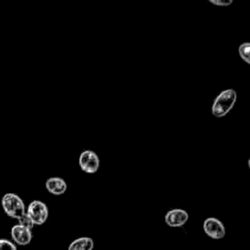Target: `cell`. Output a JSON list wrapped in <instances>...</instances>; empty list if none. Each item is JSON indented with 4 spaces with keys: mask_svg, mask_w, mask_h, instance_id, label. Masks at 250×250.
Returning <instances> with one entry per match:
<instances>
[{
    "mask_svg": "<svg viewBox=\"0 0 250 250\" xmlns=\"http://www.w3.org/2000/svg\"><path fill=\"white\" fill-rule=\"evenodd\" d=\"M236 99H237V94L235 90L230 88L223 90L215 98L212 104V106H211L212 114L217 118L224 117L232 109L236 102Z\"/></svg>",
    "mask_w": 250,
    "mask_h": 250,
    "instance_id": "6da1fadb",
    "label": "cell"
},
{
    "mask_svg": "<svg viewBox=\"0 0 250 250\" xmlns=\"http://www.w3.org/2000/svg\"><path fill=\"white\" fill-rule=\"evenodd\" d=\"M1 205L7 216L19 219L25 213V206L22 199L14 192H7L1 199Z\"/></svg>",
    "mask_w": 250,
    "mask_h": 250,
    "instance_id": "7a4b0ae2",
    "label": "cell"
},
{
    "mask_svg": "<svg viewBox=\"0 0 250 250\" xmlns=\"http://www.w3.org/2000/svg\"><path fill=\"white\" fill-rule=\"evenodd\" d=\"M26 214L32 220L34 226L35 225H43L49 216V210L47 205L41 200H33L31 201L28 206L27 210H25Z\"/></svg>",
    "mask_w": 250,
    "mask_h": 250,
    "instance_id": "3957f363",
    "label": "cell"
},
{
    "mask_svg": "<svg viewBox=\"0 0 250 250\" xmlns=\"http://www.w3.org/2000/svg\"><path fill=\"white\" fill-rule=\"evenodd\" d=\"M78 164L83 172L87 174H95L100 168V158L94 150L86 149L80 153Z\"/></svg>",
    "mask_w": 250,
    "mask_h": 250,
    "instance_id": "277c9868",
    "label": "cell"
},
{
    "mask_svg": "<svg viewBox=\"0 0 250 250\" xmlns=\"http://www.w3.org/2000/svg\"><path fill=\"white\" fill-rule=\"evenodd\" d=\"M204 232L213 239H222L226 234L224 224L217 218L209 217L203 222Z\"/></svg>",
    "mask_w": 250,
    "mask_h": 250,
    "instance_id": "5b68a950",
    "label": "cell"
},
{
    "mask_svg": "<svg viewBox=\"0 0 250 250\" xmlns=\"http://www.w3.org/2000/svg\"><path fill=\"white\" fill-rule=\"evenodd\" d=\"M165 223L171 228L183 227L188 220V214L186 210L181 208H175L169 210L165 217Z\"/></svg>",
    "mask_w": 250,
    "mask_h": 250,
    "instance_id": "8992f818",
    "label": "cell"
},
{
    "mask_svg": "<svg viewBox=\"0 0 250 250\" xmlns=\"http://www.w3.org/2000/svg\"><path fill=\"white\" fill-rule=\"evenodd\" d=\"M11 237L16 244L24 246L30 243L32 239V232L30 229L17 224L11 229Z\"/></svg>",
    "mask_w": 250,
    "mask_h": 250,
    "instance_id": "52a82bcc",
    "label": "cell"
},
{
    "mask_svg": "<svg viewBox=\"0 0 250 250\" xmlns=\"http://www.w3.org/2000/svg\"><path fill=\"white\" fill-rule=\"evenodd\" d=\"M46 189L54 195H62L66 191L67 185L61 177H51L45 183Z\"/></svg>",
    "mask_w": 250,
    "mask_h": 250,
    "instance_id": "ba28073f",
    "label": "cell"
},
{
    "mask_svg": "<svg viewBox=\"0 0 250 250\" xmlns=\"http://www.w3.org/2000/svg\"><path fill=\"white\" fill-rule=\"evenodd\" d=\"M94 240L88 236H82L74 239L68 245L67 250H93Z\"/></svg>",
    "mask_w": 250,
    "mask_h": 250,
    "instance_id": "9c48e42d",
    "label": "cell"
},
{
    "mask_svg": "<svg viewBox=\"0 0 250 250\" xmlns=\"http://www.w3.org/2000/svg\"><path fill=\"white\" fill-rule=\"evenodd\" d=\"M238 55L240 59L247 64L250 63V43L243 42L238 47Z\"/></svg>",
    "mask_w": 250,
    "mask_h": 250,
    "instance_id": "30bf717a",
    "label": "cell"
},
{
    "mask_svg": "<svg viewBox=\"0 0 250 250\" xmlns=\"http://www.w3.org/2000/svg\"><path fill=\"white\" fill-rule=\"evenodd\" d=\"M18 225H20V226H21V227H24V228H26V229H33V227H34V224H33V222H32V220L30 219V217L26 214V212L21 216V217H20L19 219H18Z\"/></svg>",
    "mask_w": 250,
    "mask_h": 250,
    "instance_id": "8fae6325",
    "label": "cell"
},
{
    "mask_svg": "<svg viewBox=\"0 0 250 250\" xmlns=\"http://www.w3.org/2000/svg\"><path fill=\"white\" fill-rule=\"evenodd\" d=\"M0 250H17V246L8 239H0Z\"/></svg>",
    "mask_w": 250,
    "mask_h": 250,
    "instance_id": "7c38bea8",
    "label": "cell"
},
{
    "mask_svg": "<svg viewBox=\"0 0 250 250\" xmlns=\"http://www.w3.org/2000/svg\"><path fill=\"white\" fill-rule=\"evenodd\" d=\"M208 2L219 7H228L232 4L231 0H208Z\"/></svg>",
    "mask_w": 250,
    "mask_h": 250,
    "instance_id": "4fadbf2b",
    "label": "cell"
}]
</instances>
